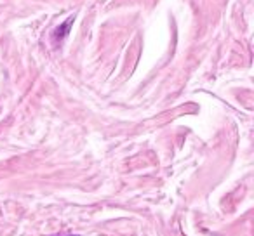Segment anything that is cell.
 Masks as SVG:
<instances>
[]
</instances>
